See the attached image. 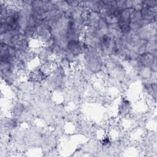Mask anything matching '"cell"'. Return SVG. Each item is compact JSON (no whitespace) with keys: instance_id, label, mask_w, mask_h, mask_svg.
<instances>
[{"instance_id":"1","label":"cell","mask_w":157,"mask_h":157,"mask_svg":"<svg viewBox=\"0 0 157 157\" xmlns=\"http://www.w3.org/2000/svg\"><path fill=\"white\" fill-rule=\"evenodd\" d=\"M131 104L129 101L127 99L123 98L120 102L118 105V113L121 115H126L131 111Z\"/></svg>"},{"instance_id":"2","label":"cell","mask_w":157,"mask_h":157,"mask_svg":"<svg viewBox=\"0 0 157 157\" xmlns=\"http://www.w3.org/2000/svg\"><path fill=\"white\" fill-rule=\"evenodd\" d=\"M25 106L21 102H15L12 108V113L13 117L18 118L21 116V115L25 113Z\"/></svg>"}]
</instances>
